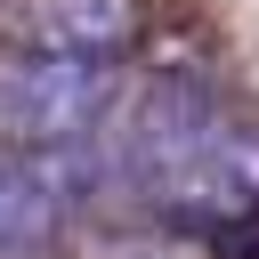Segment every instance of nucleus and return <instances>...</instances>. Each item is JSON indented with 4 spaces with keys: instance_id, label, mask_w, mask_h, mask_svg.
<instances>
[{
    "instance_id": "obj_1",
    "label": "nucleus",
    "mask_w": 259,
    "mask_h": 259,
    "mask_svg": "<svg viewBox=\"0 0 259 259\" xmlns=\"http://www.w3.org/2000/svg\"><path fill=\"white\" fill-rule=\"evenodd\" d=\"M130 178H138L146 202H154L170 227H186V235L243 227V219L259 210V121L210 113V105L162 89V97L138 105Z\"/></svg>"
},
{
    "instance_id": "obj_2",
    "label": "nucleus",
    "mask_w": 259,
    "mask_h": 259,
    "mask_svg": "<svg viewBox=\"0 0 259 259\" xmlns=\"http://www.w3.org/2000/svg\"><path fill=\"white\" fill-rule=\"evenodd\" d=\"M113 113V73L105 57H65V49H24L0 57V138L24 154H57L97 138Z\"/></svg>"
},
{
    "instance_id": "obj_3",
    "label": "nucleus",
    "mask_w": 259,
    "mask_h": 259,
    "mask_svg": "<svg viewBox=\"0 0 259 259\" xmlns=\"http://www.w3.org/2000/svg\"><path fill=\"white\" fill-rule=\"evenodd\" d=\"M138 32V0H32V49L113 57Z\"/></svg>"
},
{
    "instance_id": "obj_4",
    "label": "nucleus",
    "mask_w": 259,
    "mask_h": 259,
    "mask_svg": "<svg viewBox=\"0 0 259 259\" xmlns=\"http://www.w3.org/2000/svg\"><path fill=\"white\" fill-rule=\"evenodd\" d=\"M57 178L49 162H24V154H0V251H40L57 235Z\"/></svg>"
},
{
    "instance_id": "obj_5",
    "label": "nucleus",
    "mask_w": 259,
    "mask_h": 259,
    "mask_svg": "<svg viewBox=\"0 0 259 259\" xmlns=\"http://www.w3.org/2000/svg\"><path fill=\"white\" fill-rule=\"evenodd\" d=\"M81 259H202V243L170 219H146V227H89Z\"/></svg>"
}]
</instances>
